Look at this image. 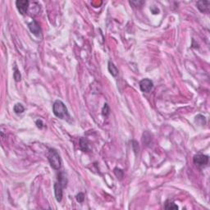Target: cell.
<instances>
[{"instance_id":"obj_1","label":"cell","mask_w":210,"mask_h":210,"mask_svg":"<svg viewBox=\"0 0 210 210\" xmlns=\"http://www.w3.org/2000/svg\"><path fill=\"white\" fill-rule=\"evenodd\" d=\"M53 112L54 115L60 119H66L69 117V113L66 105L61 100H56L53 105Z\"/></svg>"},{"instance_id":"obj_2","label":"cell","mask_w":210,"mask_h":210,"mask_svg":"<svg viewBox=\"0 0 210 210\" xmlns=\"http://www.w3.org/2000/svg\"><path fill=\"white\" fill-rule=\"evenodd\" d=\"M48 159L51 167L55 170H59L62 166V161L60 155L54 148H50L48 154Z\"/></svg>"},{"instance_id":"obj_3","label":"cell","mask_w":210,"mask_h":210,"mask_svg":"<svg viewBox=\"0 0 210 210\" xmlns=\"http://www.w3.org/2000/svg\"><path fill=\"white\" fill-rule=\"evenodd\" d=\"M209 156L203 153H197L193 158V162L198 168H204L209 163Z\"/></svg>"},{"instance_id":"obj_4","label":"cell","mask_w":210,"mask_h":210,"mask_svg":"<svg viewBox=\"0 0 210 210\" xmlns=\"http://www.w3.org/2000/svg\"><path fill=\"white\" fill-rule=\"evenodd\" d=\"M153 87V83L151 80L149 79H143L142 81H140V91L144 93H149L152 91Z\"/></svg>"},{"instance_id":"obj_5","label":"cell","mask_w":210,"mask_h":210,"mask_svg":"<svg viewBox=\"0 0 210 210\" xmlns=\"http://www.w3.org/2000/svg\"><path fill=\"white\" fill-rule=\"evenodd\" d=\"M16 6L18 12L21 15H25L27 13V9L29 7V1L27 0H17L16 2Z\"/></svg>"},{"instance_id":"obj_6","label":"cell","mask_w":210,"mask_h":210,"mask_svg":"<svg viewBox=\"0 0 210 210\" xmlns=\"http://www.w3.org/2000/svg\"><path fill=\"white\" fill-rule=\"evenodd\" d=\"M28 27H29L30 32L33 35H35V36L40 37L41 35V28H40V26L38 24V22L36 21H32L30 23H29Z\"/></svg>"},{"instance_id":"obj_7","label":"cell","mask_w":210,"mask_h":210,"mask_svg":"<svg viewBox=\"0 0 210 210\" xmlns=\"http://www.w3.org/2000/svg\"><path fill=\"white\" fill-rule=\"evenodd\" d=\"M197 8L198 9L204 13H209V8H210V2L206 0V1H198L197 4Z\"/></svg>"},{"instance_id":"obj_8","label":"cell","mask_w":210,"mask_h":210,"mask_svg":"<svg viewBox=\"0 0 210 210\" xmlns=\"http://www.w3.org/2000/svg\"><path fill=\"white\" fill-rule=\"evenodd\" d=\"M54 194H55V199L58 202H61L62 199V187L59 183L56 182L54 185Z\"/></svg>"},{"instance_id":"obj_9","label":"cell","mask_w":210,"mask_h":210,"mask_svg":"<svg viewBox=\"0 0 210 210\" xmlns=\"http://www.w3.org/2000/svg\"><path fill=\"white\" fill-rule=\"evenodd\" d=\"M107 65H108V66H107V68H108V71H109L110 74H111L112 76L116 77V76L118 75V69H117V66L113 64V62H112L111 61L108 62V64H107Z\"/></svg>"},{"instance_id":"obj_10","label":"cell","mask_w":210,"mask_h":210,"mask_svg":"<svg viewBox=\"0 0 210 210\" xmlns=\"http://www.w3.org/2000/svg\"><path fill=\"white\" fill-rule=\"evenodd\" d=\"M80 148L83 152L89 151V142L86 138H81L80 140Z\"/></svg>"},{"instance_id":"obj_11","label":"cell","mask_w":210,"mask_h":210,"mask_svg":"<svg viewBox=\"0 0 210 210\" xmlns=\"http://www.w3.org/2000/svg\"><path fill=\"white\" fill-rule=\"evenodd\" d=\"M58 181H59V184L62 185L63 188L66 187V184H67V178H66L65 173H59V175H58Z\"/></svg>"},{"instance_id":"obj_12","label":"cell","mask_w":210,"mask_h":210,"mask_svg":"<svg viewBox=\"0 0 210 210\" xmlns=\"http://www.w3.org/2000/svg\"><path fill=\"white\" fill-rule=\"evenodd\" d=\"M164 208L166 209L172 210V209H178V206L175 204V203L171 200H167L165 203Z\"/></svg>"},{"instance_id":"obj_13","label":"cell","mask_w":210,"mask_h":210,"mask_svg":"<svg viewBox=\"0 0 210 210\" xmlns=\"http://www.w3.org/2000/svg\"><path fill=\"white\" fill-rule=\"evenodd\" d=\"M13 110L17 114H20V113H22L23 112L25 111V107H23V105L21 103H17V104H15V106L13 107Z\"/></svg>"},{"instance_id":"obj_14","label":"cell","mask_w":210,"mask_h":210,"mask_svg":"<svg viewBox=\"0 0 210 210\" xmlns=\"http://www.w3.org/2000/svg\"><path fill=\"white\" fill-rule=\"evenodd\" d=\"M13 77L15 79V81L17 82H19L21 80V75L20 73V71H18L17 67L16 66H14V72H13Z\"/></svg>"},{"instance_id":"obj_15","label":"cell","mask_w":210,"mask_h":210,"mask_svg":"<svg viewBox=\"0 0 210 210\" xmlns=\"http://www.w3.org/2000/svg\"><path fill=\"white\" fill-rule=\"evenodd\" d=\"M114 174H115L116 177H117L119 180H122V177H123V176H124L123 171H122V169L117 168H116L114 169Z\"/></svg>"},{"instance_id":"obj_16","label":"cell","mask_w":210,"mask_h":210,"mask_svg":"<svg viewBox=\"0 0 210 210\" xmlns=\"http://www.w3.org/2000/svg\"><path fill=\"white\" fill-rule=\"evenodd\" d=\"M102 113H103V115L104 116V117H107V116L109 115V113H110V108L108 107L107 103H104V106H103V110H102Z\"/></svg>"},{"instance_id":"obj_17","label":"cell","mask_w":210,"mask_h":210,"mask_svg":"<svg viewBox=\"0 0 210 210\" xmlns=\"http://www.w3.org/2000/svg\"><path fill=\"white\" fill-rule=\"evenodd\" d=\"M76 200H77V202H79V203H83L84 200H85V194L81 192V193L76 194Z\"/></svg>"},{"instance_id":"obj_18","label":"cell","mask_w":210,"mask_h":210,"mask_svg":"<svg viewBox=\"0 0 210 210\" xmlns=\"http://www.w3.org/2000/svg\"><path fill=\"white\" fill-rule=\"evenodd\" d=\"M132 148H133L135 153L137 154V152H139V145L136 140H132Z\"/></svg>"},{"instance_id":"obj_19","label":"cell","mask_w":210,"mask_h":210,"mask_svg":"<svg viewBox=\"0 0 210 210\" xmlns=\"http://www.w3.org/2000/svg\"><path fill=\"white\" fill-rule=\"evenodd\" d=\"M35 124H36L37 127L40 128V129H42V128L44 127V123H43L42 120H40V119L37 120V121L35 122Z\"/></svg>"}]
</instances>
